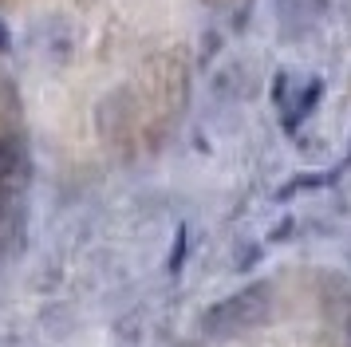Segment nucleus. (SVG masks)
I'll list each match as a JSON object with an SVG mask.
<instances>
[{
    "label": "nucleus",
    "instance_id": "f257e3e1",
    "mask_svg": "<svg viewBox=\"0 0 351 347\" xmlns=\"http://www.w3.org/2000/svg\"><path fill=\"white\" fill-rule=\"evenodd\" d=\"M265 315H269V288L253 284V288H241L237 296L221 300L217 308H209L202 328L213 339H233V335H245L249 328H256Z\"/></svg>",
    "mask_w": 351,
    "mask_h": 347
},
{
    "label": "nucleus",
    "instance_id": "f03ea898",
    "mask_svg": "<svg viewBox=\"0 0 351 347\" xmlns=\"http://www.w3.org/2000/svg\"><path fill=\"white\" fill-rule=\"evenodd\" d=\"M276 20H280V36L285 40H300L308 32V0H276Z\"/></svg>",
    "mask_w": 351,
    "mask_h": 347
},
{
    "label": "nucleus",
    "instance_id": "7ed1b4c3",
    "mask_svg": "<svg viewBox=\"0 0 351 347\" xmlns=\"http://www.w3.org/2000/svg\"><path fill=\"white\" fill-rule=\"evenodd\" d=\"M319 95H324V83H319V79H308V83L300 87V95H296V103H288V107H285V126H288V130H296V126L316 110Z\"/></svg>",
    "mask_w": 351,
    "mask_h": 347
},
{
    "label": "nucleus",
    "instance_id": "20e7f679",
    "mask_svg": "<svg viewBox=\"0 0 351 347\" xmlns=\"http://www.w3.org/2000/svg\"><path fill=\"white\" fill-rule=\"evenodd\" d=\"M16 166H20V150H16V142L12 139H0V186L16 174Z\"/></svg>",
    "mask_w": 351,
    "mask_h": 347
},
{
    "label": "nucleus",
    "instance_id": "39448f33",
    "mask_svg": "<svg viewBox=\"0 0 351 347\" xmlns=\"http://www.w3.org/2000/svg\"><path fill=\"white\" fill-rule=\"evenodd\" d=\"M316 186H328V174H304V178H296L292 186H285L276 198H292L296 189H316Z\"/></svg>",
    "mask_w": 351,
    "mask_h": 347
},
{
    "label": "nucleus",
    "instance_id": "423d86ee",
    "mask_svg": "<svg viewBox=\"0 0 351 347\" xmlns=\"http://www.w3.org/2000/svg\"><path fill=\"white\" fill-rule=\"evenodd\" d=\"M186 245H190V233L186 229H178V241H174V256H170V268H182V256H186Z\"/></svg>",
    "mask_w": 351,
    "mask_h": 347
},
{
    "label": "nucleus",
    "instance_id": "0eeeda50",
    "mask_svg": "<svg viewBox=\"0 0 351 347\" xmlns=\"http://www.w3.org/2000/svg\"><path fill=\"white\" fill-rule=\"evenodd\" d=\"M0 51H8V28L0 24Z\"/></svg>",
    "mask_w": 351,
    "mask_h": 347
},
{
    "label": "nucleus",
    "instance_id": "6e6552de",
    "mask_svg": "<svg viewBox=\"0 0 351 347\" xmlns=\"http://www.w3.org/2000/svg\"><path fill=\"white\" fill-rule=\"evenodd\" d=\"M348 344H351V315H348Z\"/></svg>",
    "mask_w": 351,
    "mask_h": 347
},
{
    "label": "nucleus",
    "instance_id": "1a4fd4ad",
    "mask_svg": "<svg viewBox=\"0 0 351 347\" xmlns=\"http://www.w3.org/2000/svg\"><path fill=\"white\" fill-rule=\"evenodd\" d=\"M343 166H351V150H348V162H343Z\"/></svg>",
    "mask_w": 351,
    "mask_h": 347
}]
</instances>
